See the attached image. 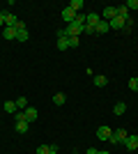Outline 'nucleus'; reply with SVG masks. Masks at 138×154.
<instances>
[{
  "label": "nucleus",
  "instance_id": "obj_4",
  "mask_svg": "<svg viewBox=\"0 0 138 154\" xmlns=\"http://www.w3.org/2000/svg\"><path fill=\"white\" fill-rule=\"evenodd\" d=\"M124 149H138V136H127V140H124Z\"/></svg>",
  "mask_w": 138,
  "mask_h": 154
},
{
  "label": "nucleus",
  "instance_id": "obj_16",
  "mask_svg": "<svg viewBox=\"0 0 138 154\" xmlns=\"http://www.w3.org/2000/svg\"><path fill=\"white\" fill-rule=\"evenodd\" d=\"M14 101H16V108H19V110L28 108V99H26V97H19V99H14Z\"/></svg>",
  "mask_w": 138,
  "mask_h": 154
},
{
  "label": "nucleus",
  "instance_id": "obj_29",
  "mask_svg": "<svg viewBox=\"0 0 138 154\" xmlns=\"http://www.w3.org/2000/svg\"><path fill=\"white\" fill-rule=\"evenodd\" d=\"M51 154H58V152H51Z\"/></svg>",
  "mask_w": 138,
  "mask_h": 154
},
{
  "label": "nucleus",
  "instance_id": "obj_1",
  "mask_svg": "<svg viewBox=\"0 0 138 154\" xmlns=\"http://www.w3.org/2000/svg\"><path fill=\"white\" fill-rule=\"evenodd\" d=\"M127 131L124 129H118V131H113L111 134V138H108V143H113V145H124V140H127Z\"/></svg>",
  "mask_w": 138,
  "mask_h": 154
},
{
  "label": "nucleus",
  "instance_id": "obj_3",
  "mask_svg": "<svg viewBox=\"0 0 138 154\" xmlns=\"http://www.w3.org/2000/svg\"><path fill=\"white\" fill-rule=\"evenodd\" d=\"M111 134H113V129H108V127H99L97 129V138L99 140H108V138H111Z\"/></svg>",
  "mask_w": 138,
  "mask_h": 154
},
{
  "label": "nucleus",
  "instance_id": "obj_13",
  "mask_svg": "<svg viewBox=\"0 0 138 154\" xmlns=\"http://www.w3.org/2000/svg\"><path fill=\"white\" fill-rule=\"evenodd\" d=\"M2 108H5V113H9V115H14V113H16V101H5L2 103Z\"/></svg>",
  "mask_w": 138,
  "mask_h": 154
},
{
  "label": "nucleus",
  "instance_id": "obj_19",
  "mask_svg": "<svg viewBox=\"0 0 138 154\" xmlns=\"http://www.w3.org/2000/svg\"><path fill=\"white\" fill-rule=\"evenodd\" d=\"M65 99H67V97L62 94V92H58V94H53V103H55V106H62V103H65Z\"/></svg>",
  "mask_w": 138,
  "mask_h": 154
},
{
  "label": "nucleus",
  "instance_id": "obj_2",
  "mask_svg": "<svg viewBox=\"0 0 138 154\" xmlns=\"http://www.w3.org/2000/svg\"><path fill=\"white\" fill-rule=\"evenodd\" d=\"M115 16H118V7H104V14H101L104 21H113Z\"/></svg>",
  "mask_w": 138,
  "mask_h": 154
},
{
  "label": "nucleus",
  "instance_id": "obj_17",
  "mask_svg": "<svg viewBox=\"0 0 138 154\" xmlns=\"http://www.w3.org/2000/svg\"><path fill=\"white\" fill-rule=\"evenodd\" d=\"M67 48H69V39H67V37H60L58 39V51H67Z\"/></svg>",
  "mask_w": 138,
  "mask_h": 154
},
{
  "label": "nucleus",
  "instance_id": "obj_9",
  "mask_svg": "<svg viewBox=\"0 0 138 154\" xmlns=\"http://www.w3.org/2000/svg\"><path fill=\"white\" fill-rule=\"evenodd\" d=\"M99 21H101V16H99V14H94V12H90V14L85 16V26H92V28H94Z\"/></svg>",
  "mask_w": 138,
  "mask_h": 154
},
{
  "label": "nucleus",
  "instance_id": "obj_27",
  "mask_svg": "<svg viewBox=\"0 0 138 154\" xmlns=\"http://www.w3.org/2000/svg\"><path fill=\"white\" fill-rule=\"evenodd\" d=\"M5 16H7V12H0V26H5Z\"/></svg>",
  "mask_w": 138,
  "mask_h": 154
},
{
  "label": "nucleus",
  "instance_id": "obj_23",
  "mask_svg": "<svg viewBox=\"0 0 138 154\" xmlns=\"http://www.w3.org/2000/svg\"><path fill=\"white\" fill-rule=\"evenodd\" d=\"M14 120H16V122H26V113H23V110H16V113H14Z\"/></svg>",
  "mask_w": 138,
  "mask_h": 154
},
{
  "label": "nucleus",
  "instance_id": "obj_11",
  "mask_svg": "<svg viewBox=\"0 0 138 154\" xmlns=\"http://www.w3.org/2000/svg\"><path fill=\"white\" fill-rule=\"evenodd\" d=\"M2 37L9 39V42H12V39H16V28H2Z\"/></svg>",
  "mask_w": 138,
  "mask_h": 154
},
{
  "label": "nucleus",
  "instance_id": "obj_12",
  "mask_svg": "<svg viewBox=\"0 0 138 154\" xmlns=\"http://www.w3.org/2000/svg\"><path fill=\"white\" fill-rule=\"evenodd\" d=\"M92 83L97 85V88H106V83H108V81H106V76L97 74V76H92Z\"/></svg>",
  "mask_w": 138,
  "mask_h": 154
},
{
  "label": "nucleus",
  "instance_id": "obj_28",
  "mask_svg": "<svg viewBox=\"0 0 138 154\" xmlns=\"http://www.w3.org/2000/svg\"><path fill=\"white\" fill-rule=\"evenodd\" d=\"M99 154H108V152H99Z\"/></svg>",
  "mask_w": 138,
  "mask_h": 154
},
{
  "label": "nucleus",
  "instance_id": "obj_5",
  "mask_svg": "<svg viewBox=\"0 0 138 154\" xmlns=\"http://www.w3.org/2000/svg\"><path fill=\"white\" fill-rule=\"evenodd\" d=\"M108 23H111V30H124V23H127V21L122 19V16H115V19L108 21Z\"/></svg>",
  "mask_w": 138,
  "mask_h": 154
},
{
  "label": "nucleus",
  "instance_id": "obj_7",
  "mask_svg": "<svg viewBox=\"0 0 138 154\" xmlns=\"http://www.w3.org/2000/svg\"><path fill=\"white\" fill-rule=\"evenodd\" d=\"M108 30H111V23H108V21H104V19L94 26V32H97V35H104V32H108Z\"/></svg>",
  "mask_w": 138,
  "mask_h": 154
},
{
  "label": "nucleus",
  "instance_id": "obj_20",
  "mask_svg": "<svg viewBox=\"0 0 138 154\" xmlns=\"http://www.w3.org/2000/svg\"><path fill=\"white\" fill-rule=\"evenodd\" d=\"M118 16H122L124 21H129V9H127L124 5H122V7H118Z\"/></svg>",
  "mask_w": 138,
  "mask_h": 154
},
{
  "label": "nucleus",
  "instance_id": "obj_14",
  "mask_svg": "<svg viewBox=\"0 0 138 154\" xmlns=\"http://www.w3.org/2000/svg\"><path fill=\"white\" fill-rule=\"evenodd\" d=\"M113 113H115V115H124V113H127V103L124 101L115 103V106H113Z\"/></svg>",
  "mask_w": 138,
  "mask_h": 154
},
{
  "label": "nucleus",
  "instance_id": "obj_15",
  "mask_svg": "<svg viewBox=\"0 0 138 154\" xmlns=\"http://www.w3.org/2000/svg\"><path fill=\"white\" fill-rule=\"evenodd\" d=\"M81 7H83V0H72L69 2V9H74L76 14H81Z\"/></svg>",
  "mask_w": 138,
  "mask_h": 154
},
{
  "label": "nucleus",
  "instance_id": "obj_8",
  "mask_svg": "<svg viewBox=\"0 0 138 154\" xmlns=\"http://www.w3.org/2000/svg\"><path fill=\"white\" fill-rule=\"evenodd\" d=\"M23 113H26V122H35V120H37V115H39V113H37V108H32V106H28Z\"/></svg>",
  "mask_w": 138,
  "mask_h": 154
},
{
  "label": "nucleus",
  "instance_id": "obj_26",
  "mask_svg": "<svg viewBox=\"0 0 138 154\" xmlns=\"http://www.w3.org/2000/svg\"><path fill=\"white\" fill-rule=\"evenodd\" d=\"M83 35H97V32H94L92 26H85V28H83Z\"/></svg>",
  "mask_w": 138,
  "mask_h": 154
},
{
  "label": "nucleus",
  "instance_id": "obj_22",
  "mask_svg": "<svg viewBox=\"0 0 138 154\" xmlns=\"http://www.w3.org/2000/svg\"><path fill=\"white\" fill-rule=\"evenodd\" d=\"M69 39V48H76V46H81V39L78 37H67Z\"/></svg>",
  "mask_w": 138,
  "mask_h": 154
},
{
  "label": "nucleus",
  "instance_id": "obj_24",
  "mask_svg": "<svg viewBox=\"0 0 138 154\" xmlns=\"http://www.w3.org/2000/svg\"><path fill=\"white\" fill-rule=\"evenodd\" d=\"M124 7H127V9H138V0H127Z\"/></svg>",
  "mask_w": 138,
  "mask_h": 154
},
{
  "label": "nucleus",
  "instance_id": "obj_25",
  "mask_svg": "<svg viewBox=\"0 0 138 154\" xmlns=\"http://www.w3.org/2000/svg\"><path fill=\"white\" fill-rule=\"evenodd\" d=\"M35 154H51V149H48V145H39Z\"/></svg>",
  "mask_w": 138,
  "mask_h": 154
},
{
  "label": "nucleus",
  "instance_id": "obj_21",
  "mask_svg": "<svg viewBox=\"0 0 138 154\" xmlns=\"http://www.w3.org/2000/svg\"><path fill=\"white\" fill-rule=\"evenodd\" d=\"M129 90H133V92H138V76H133V78H129Z\"/></svg>",
  "mask_w": 138,
  "mask_h": 154
},
{
  "label": "nucleus",
  "instance_id": "obj_6",
  "mask_svg": "<svg viewBox=\"0 0 138 154\" xmlns=\"http://www.w3.org/2000/svg\"><path fill=\"white\" fill-rule=\"evenodd\" d=\"M74 19H76V12H74V9H69V7H65V9H62V21L69 26Z\"/></svg>",
  "mask_w": 138,
  "mask_h": 154
},
{
  "label": "nucleus",
  "instance_id": "obj_18",
  "mask_svg": "<svg viewBox=\"0 0 138 154\" xmlns=\"http://www.w3.org/2000/svg\"><path fill=\"white\" fill-rule=\"evenodd\" d=\"M28 129H30V122H16V131L19 134H28Z\"/></svg>",
  "mask_w": 138,
  "mask_h": 154
},
{
  "label": "nucleus",
  "instance_id": "obj_10",
  "mask_svg": "<svg viewBox=\"0 0 138 154\" xmlns=\"http://www.w3.org/2000/svg\"><path fill=\"white\" fill-rule=\"evenodd\" d=\"M28 39H30V35L26 28H16V42H28Z\"/></svg>",
  "mask_w": 138,
  "mask_h": 154
}]
</instances>
